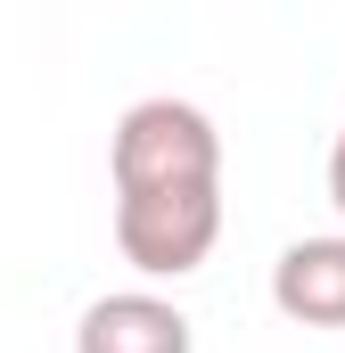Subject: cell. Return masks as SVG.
Instances as JSON below:
<instances>
[{"label": "cell", "mask_w": 345, "mask_h": 353, "mask_svg": "<svg viewBox=\"0 0 345 353\" xmlns=\"http://www.w3.org/2000/svg\"><path fill=\"white\" fill-rule=\"evenodd\" d=\"M107 181H115V197L222 181V132H214V115L189 107V99H172V90L132 99L124 123H115V140H107Z\"/></svg>", "instance_id": "6da1fadb"}, {"label": "cell", "mask_w": 345, "mask_h": 353, "mask_svg": "<svg viewBox=\"0 0 345 353\" xmlns=\"http://www.w3.org/2000/svg\"><path fill=\"white\" fill-rule=\"evenodd\" d=\"M222 239V181L206 189H132L115 197V247L140 279H189Z\"/></svg>", "instance_id": "7a4b0ae2"}, {"label": "cell", "mask_w": 345, "mask_h": 353, "mask_svg": "<svg viewBox=\"0 0 345 353\" xmlns=\"http://www.w3.org/2000/svg\"><path fill=\"white\" fill-rule=\"evenodd\" d=\"M75 353H197V329H189V312L172 296H157V288H115V296L83 304Z\"/></svg>", "instance_id": "3957f363"}, {"label": "cell", "mask_w": 345, "mask_h": 353, "mask_svg": "<svg viewBox=\"0 0 345 353\" xmlns=\"http://www.w3.org/2000/svg\"><path fill=\"white\" fill-rule=\"evenodd\" d=\"M271 304L296 329H345V230L288 239L271 263Z\"/></svg>", "instance_id": "277c9868"}, {"label": "cell", "mask_w": 345, "mask_h": 353, "mask_svg": "<svg viewBox=\"0 0 345 353\" xmlns=\"http://www.w3.org/2000/svg\"><path fill=\"white\" fill-rule=\"evenodd\" d=\"M329 205H337V222H345V132H337V148H329Z\"/></svg>", "instance_id": "5b68a950"}]
</instances>
